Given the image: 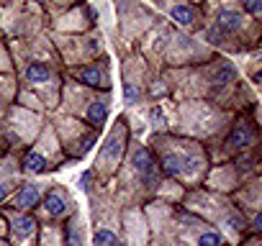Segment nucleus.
I'll return each instance as SVG.
<instances>
[{
  "label": "nucleus",
  "instance_id": "nucleus-18",
  "mask_svg": "<svg viewBox=\"0 0 262 246\" xmlns=\"http://www.w3.org/2000/svg\"><path fill=\"white\" fill-rule=\"evenodd\" d=\"M152 120H155L157 129H165V113L160 108H152Z\"/></svg>",
  "mask_w": 262,
  "mask_h": 246
},
{
  "label": "nucleus",
  "instance_id": "nucleus-20",
  "mask_svg": "<svg viewBox=\"0 0 262 246\" xmlns=\"http://www.w3.org/2000/svg\"><path fill=\"white\" fill-rule=\"evenodd\" d=\"M93 144H95V136H85V139L80 141V149H77V157H80V154H85V152H88V149H90Z\"/></svg>",
  "mask_w": 262,
  "mask_h": 246
},
{
  "label": "nucleus",
  "instance_id": "nucleus-1",
  "mask_svg": "<svg viewBox=\"0 0 262 246\" xmlns=\"http://www.w3.org/2000/svg\"><path fill=\"white\" fill-rule=\"evenodd\" d=\"M134 169L139 172V177L147 185L155 182V159H152V152L149 149H137L134 152Z\"/></svg>",
  "mask_w": 262,
  "mask_h": 246
},
{
  "label": "nucleus",
  "instance_id": "nucleus-15",
  "mask_svg": "<svg viewBox=\"0 0 262 246\" xmlns=\"http://www.w3.org/2000/svg\"><path fill=\"white\" fill-rule=\"evenodd\" d=\"M198 246H224V238L219 233H203L198 238Z\"/></svg>",
  "mask_w": 262,
  "mask_h": 246
},
{
  "label": "nucleus",
  "instance_id": "nucleus-23",
  "mask_svg": "<svg viewBox=\"0 0 262 246\" xmlns=\"http://www.w3.org/2000/svg\"><path fill=\"white\" fill-rule=\"evenodd\" d=\"M0 200H6V185L0 182Z\"/></svg>",
  "mask_w": 262,
  "mask_h": 246
},
{
  "label": "nucleus",
  "instance_id": "nucleus-9",
  "mask_svg": "<svg viewBox=\"0 0 262 246\" xmlns=\"http://www.w3.org/2000/svg\"><path fill=\"white\" fill-rule=\"evenodd\" d=\"M172 21L175 23H180V26H190L193 21H195V16H193V8L190 6H172Z\"/></svg>",
  "mask_w": 262,
  "mask_h": 246
},
{
  "label": "nucleus",
  "instance_id": "nucleus-14",
  "mask_svg": "<svg viewBox=\"0 0 262 246\" xmlns=\"http://www.w3.org/2000/svg\"><path fill=\"white\" fill-rule=\"evenodd\" d=\"M67 236H70V246H82V236H80V223H77V218L70 220V226H67Z\"/></svg>",
  "mask_w": 262,
  "mask_h": 246
},
{
  "label": "nucleus",
  "instance_id": "nucleus-16",
  "mask_svg": "<svg viewBox=\"0 0 262 246\" xmlns=\"http://www.w3.org/2000/svg\"><path fill=\"white\" fill-rule=\"evenodd\" d=\"M116 134L108 139V146H103V157H116V154H121V144H116Z\"/></svg>",
  "mask_w": 262,
  "mask_h": 246
},
{
  "label": "nucleus",
  "instance_id": "nucleus-7",
  "mask_svg": "<svg viewBox=\"0 0 262 246\" xmlns=\"http://www.w3.org/2000/svg\"><path fill=\"white\" fill-rule=\"evenodd\" d=\"M36 226H39V223H36L31 215H16V218H13V233L21 236V238L31 236V233L36 231Z\"/></svg>",
  "mask_w": 262,
  "mask_h": 246
},
{
  "label": "nucleus",
  "instance_id": "nucleus-22",
  "mask_svg": "<svg viewBox=\"0 0 262 246\" xmlns=\"http://www.w3.org/2000/svg\"><path fill=\"white\" fill-rule=\"evenodd\" d=\"M252 228H254V231H259V228H262V215H257V218H254V223H252Z\"/></svg>",
  "mask_w": 262,
  "mask_h": 246
},
{
  "label": "nucleus",
  "instance_id": "nucleus-4",
  "mask_svg": "<svg viewBox=\"0 0 262 246\" xmlns=\"http://www.w3.org/2000/svg\"><path fill=\"white\" fill-rule=\"evenodd\" d=\"M13 205H16V208H24V210L39 205V187H36V185H21V190H18L16 198H13Z\"/></svg>",
  "mask_w": 262,
  "mask_h": 246
},
{
  "label": "nucleus",
  "instance_id": "nucleus-3",
  "mask_svg": "<svg viewBox=\"0 0 262 246\" xmlns=\"http://www.w3.org/2000/svg\"><path fill=\"white\" fill-rule=\"evenodd\" d=\"M77 80L90 85V87H108V75H105V69H98V67L77 69Z\"/></svg>",
  "mask_w": 262,
  "mask_h": 246
},
{
  "label": "nucleus",
  "instance_id": "nucleus-8",
  "mask_svg": "<svg viewBox=\"0 0 262 246\" xmlns=\"http://www.w3.org/2000/svg\"><path fill=\"white\" fill-rule=\"evenodd\" d=\"M26 77H29V82H49L52 69H49L44 62H34V64L26 69Z\"/></svg>",
  "mask_w": 262,
  "mask_h": 246
},
{
  "label": "nucleus",
  "instance_id": "nucleus-17",
  "mask_svg": "<svg viewBox=\"0 0 262 246\" xmlns=\"http://www.w3.org/2000/svg\"><path fill=\"white\" fill-rule=\"evenodd\" d=\"M123 95H126V103H134V100L139 97V90L131 85V82H126V85H123Z\"/></svg>",
  "mask_w": 262,
  "mask_h": 246
},
{
  "label": "nucleus",
  "instance_id": "nucleus-2",
  "mask_svg": "<svg viewBox=\"0 0 262 246\" xmlns=\"http://www.w3.org/2000/svg\"><path fill=\"white\" fill-rule=\"evenodd\" d=\"M242 29V13H236V11H221L219 16H216V31H221V36L224 34H236ZM213 31V34H216Z\"/></svg>",
  "mask_w": 262,
  "mask_h": 246
},
{
  "label": "nucleus",
  "instance_id": "nucleus-5",
  "mask_svg": "<svg viewBox=\"0 0 262 246\" xmlns=\"http://www.w3.org/2000/svg\"><path fill=\"white\" fill-rule=\"evenodd\" d=\"M44 208H47V213H52V215H64V210H67V200H64L62 192L52 190V192L47 195V200H44Z\"/></svg>",
  "mask_w": 262,
  "mask_h": 246
},
{
  "label": "nucleus",
  "instance_id": "nucleus-12",
  "mask_svg": "<svg viewBox=\"0 0 262 246\" xmlns=\"http://www.w3.org/2000/svg\"><path fill=\"white\" fill-rule=\"evenodd\" d=\"M180 169H183V159L180 157H175V154H165L162 157V172L165 175H180Z\"/></svg>",
  "mask_w": 262,
  "mask_h": 246
},
{
  "label": "nucleus",
  "instance_id": "nucleus-11",
  "mask_svg": "<svg viewBox=\"0 0 262 246\" xmlns=\"http://www.w3.org/2000/svg\"><path fill=\"white\" fill-rule=\"evenodd\" d=\"M105 115H108V105L100 103V100H95L90 105V110H88V120L93 123V126H100V123L105 120Z\"/></svg>",
  "mask_w": 262,
  "mask_h": 246
},
{
  "label": "nucleus",
  "instance_id": "nucleus-6",
  "mask_svg": "<svg viewBox=\"0 0 262 246\" xmlns=\"http://www.w3.org/2000/svg\"><path fill=\"white\" fill-rule=\"evenodd\" d=\"M229 144L231 146H247V144H252V129L247 126V123H236L234 126V131H231V136H229Z\"/></svg>",
  "mask_w": 262,
  "mask_h": 246
},
{
  "label": "nucleus",
  "instance_id": "nucleus-10",
  "mask_svg": "<svg viewBox=\"0 0 262 246\" xmlns=\"http://www.w3.org/2000/svg\"><path fill=\"white\" fill-rule=\"evenodd\" d=\"M24 169L26 172H44L47 169V159L39 152H29L26 159H24Z\"/></svg>",
  "mask_w": 262,
  "mask_h": 246
},
{
  "label": "nucleus",
  "instance_id": "nucleus-21",
  "mask_svg": "<svg viewBox=\"0 0 262 246\" xmlns=\"http://www.w3.org/2000/svg\"><path fill=\"white\" fill-rule=\"evenodd\" d=\"M244 8L249 13H262V0H249V3H244Z\"/></svg>",
  "mask_w": 262,
  "mask_h": 246
},
{
  "label": "nucleus",
  "instance_id": "nucleus-13",
  "mask_svg": "<svg viewBox=\"0 0 262 246\" xmlns=\"http://www.w3.org/2000/svg\"><path fill=\"white\" fill-rule=\"evenodd\" d=\"M95 246H121V241L111 231H98L95 233Z\"/></svg>",
  "mask_w": 262,
  "mask_h": 246
},
{
  "label": "nucleus",
  "instance_id": "nucleus-19",
  "mask_svg": "<svg viewBox=\"0 0 262 246\" xmlns=\"http://www.w3.org/2000/svg\"><path fill=\"white\" fill-rule=\"evenodd\" d=\"M231 77H234V69H231V67H224V72L216 75V82H219V85H226V80H231Z\"/></svg>",
  "mask_w": 262,
  "mask_h": 246
}]
</instances>
